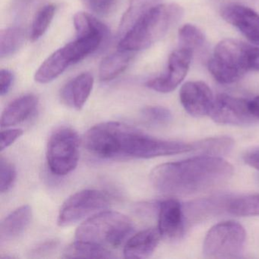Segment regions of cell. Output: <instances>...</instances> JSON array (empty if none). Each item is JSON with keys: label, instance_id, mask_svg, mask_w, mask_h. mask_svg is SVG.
Returning <instances> with one entry per match:
<instances>
[{"label": "cell", "instance_id": "6da1fadb", "mask_svg": "<svg viewBox=\"0 0 259 259\" xmlns=\"http://www.w3.org/2000/svg\"><path fill=\"white\" fill-rule=\"evenodd\" d=\"M233 174V166L224 159L200 155L159 165L151 171L150 180L163 195L186 196L219 187Z\"/></svg>", "mask_w": 259, "mask_h": 259}, {"label": "cell", "instance_id": "7a4b0ae2", "mask_svg": "<svg viewBox=\"0 0 259 259\" xmlns=\"http://www.w3.org/2000/svg\"><path fill=\"white\" fill-rule=\"evenodd\" d=\"M95 151L102 159H148L193 151V144L160 140L125 124H101L95 138Z\"/></svg>", "mask_w": 259, "mask_h": 259}, {"label": "cell", "instance_id": "3957f363", "mask_svg": "<svg viewBox=\"0 0 259 259\" xmlns=\"http://www.w3.org/2000/svg\"><path fill=\"white\" fill-rule=\"evenodd\" d=\"M183 13L178 4H160L150 10L120 39L118 49L133 52L151 48L180 22Z\"/></svg>", "mask_w": 259, "mask_h": 259}, {"label": "cell", "instance_id": "277c9868", "mask_svg": "<svg viewBox=\"0 0 259 259\" xmlns=\"http://www.w3.org/2000/svg\"><path fill=\"white\" fill-rule=\"evenodd\" d=\"M133 221L123 213L103 210L88 218L78 227L75 239L116 248L133 233Z\"/></svg>", "mask_w": 259, "mask_h": 259}, {"label": "cell", "instance_id": "5b68a950", "mask_svg": "<svg viewBox=\"0 0 259 259\" xmlns=\"http://www.w3.org/2000/svg\"><path fill=\"white\" fill-rule=\"evenodd\" d=\"M251 47L233 39L220 42L207 63L212 76L221 84H229L239 81L249 71Z\"/></svg>", "mask_w": 259, "mask_h": 259}, {"label": "cell", "instance_id": "8992f818", "mask_svg": "<svg viewBox=\"0 0 259 259\" xmlns=\"http://www.w3.org/2000/svg\"><path fill=\"white\" fill-rule=\"evenodd\" d=\"M244 227L236 221H225L213 226L204 238L203 254L210 258L241 257L245 243Z\"/></svg>", "mask_w": 259, "mask_h": 259}, {"label": "cell", "instance_id": "52a82bcc", "mask_svg": "<svg viewBox=\"0 0 259 259\" xmlns=\"http://www.w3.org/2000/svg\"><path fill=\"white\" fill-rule=\"evenodd\" d=\"M79 158V139L75 130L60 127L48 141L47 160L50 169L57 176H66L76 168Z\"/></svg>", "mask_w": 259, "mask_h": 259}, {"label": "cell", "instance_id": "ba28073f", "mask_svg": "<svg viewBox=\"0 0 259 259\" xmlns=\"http://www.w3.org/2000/svg\"><path fill=\"white\" fill-rule=\"evenodd\" d=\"M108 195L96 189H84L66 200L58 215L60 227H68L105 210L110 205Z\"/></svg>", "mask_w": 259, "mask_h": 259}, {"label": "cell", "instance_id": "9c48e42d", "mask_svg": "<svg viewBox=\"0 0 259 259\" xmlns=\"http://www.w3.org/2000/svg\"><path fill=\"white\" fill-rule=\"evenodd\" d=\"M209 116L215 122L223 125H250L257 119L250 110L249 101L226 94L214 98Z\"/></svg>", "mask_w": 259, "mask_h": 259}, {"label": "cell", "instance_id": "30bf717a", "mask_svg": "<svg viewBox=\"0 0 259 259\" xmlns=\"http://www.w3.org/2000/svg\"><path fill=\"white\" fill-rule=\"evenodd\" d=\"M193 54L183 48L174 51L169 56L166 72L147 81V87L160 93L175 90L187 75Z\"/></svg>", "mask_w": 259, "mask_h": 259}, {"label": "cell", "instance_id": "8fae6325", "mask_svg": "<svg viewBox=\"0 0 259 259\" xmlns=\"http://www.w3.org/2000/svg\"><path fill=\"white\" fill-rule=\"evenodd\" d=\"M180 101L186 111L195 117L210 114L214 97L210 88L202 81H189L182 86Z\"/></svg>", "mask_w": 259, "mask_h": 259}, {"label": "cell", "instance_id": "7c38bea8", "mask_svg": "<svg viewBox=\"0 0 259 259\" xmlns=\"http://www.w3.org/2000/svg\"><path fill=\"white\" fill-rule=\"evenodd\" d=\"M221 15L251 43L259 46V15L254 10L240 4H227L223 7Z\"/></svg>", "mask_w": 259, "mask_h": 259}, {"label": "cell", "instance_id": "4fadbf2b", "mask_svg": "<svg viewBox=\"0 0 259 259\" xmlns=\"http://www.w3.org/2000/svg\"><path fill=\"white\" fill-rule=\"evenodd\" d=\"M185 217L183 207L178 201L168 199L159 205L158 230L161 237L175 240L183 235Z\"/></svg>", "mask_w": 259, "mask_h": 259}, {"label": "cell", "instance_id": "5bb4252c", "mask_svg": "<svg viewBox=\"0 0 259 259\" xmlns=\"http://www.w3.org/2000/svg\"><path fill=\"white\" fill-rule=\"evenodd\" d=\"M94 85V78L89 72L77 75L68 81L61 90V98L66 105L79 110L89 99Z\"/></svg>", "mask_w": 259, "mask_h": 259}, {"label": "cell", "instance_id": "9a60e30c", "mask_svg": "<svg viewBox=\"0 0 259 259\" xmlns=\"http://www.w3.org/2000/svg\"><path fill=\"white\" fill-rule=\"evenodd\" d=\"M158 228H149L136 233L127 240L124 247L126 258H146L154 253L160 242Z\"/></svg>", "mask_w": 259, "mask_h": 259}, {"label": "cell", "instance_id": "2e32d148", "mask_svg": "<svg viewBox=\"0 0 259 259\" xmlns=\"http://www.w3.org/2000/svg\"><path fill=\"white\" fill-rule=\"evenodd\" d=\"M38 105V98L33 94H28L12 101L3 112L2 127L11 126L20 123L34 114Z\"/></svg>", "mask_w": 259, "mask_h": 259}, {"label": "cell", "instance_id": "e0dca14e", "mask_svg": "<svg viewBox=\"0 0 259 259\" xmlns=\"http://www.w3.org/2000/svg\"><path fill=\"white\" fill-rule=\"evenodd\" d=\"M31 216V207L29 205H23L6 217L0 226L1 242L13 240L22 235L29 225Z\"/></svg>", "mask_w": 259, "mask_h": 259}, {"label": "cell", "instance_id": "ac0fdd59", "mask_svg": "<svg viewBox=\"0 0 259 259\" xmlns=\"http://www.w3.org/2000/svg\"><path fill=\"white\" fill-rule=\"evenodd\" d=\"M107 39L99 34L77 37L76 40L63 47L70 61L71 65L84 60L90 54H93L101 46Z\"/></svg>", "mask_w": 259, "mask_h": 259}, {"label": "cell", "instance_id": "d6986e66", "mask_svg": "<svg viewBox=\"0 0 259 259\" xmlns=\"http://www.w3.org/2000/svg\"><path fill=\"white\" fill-rule=\"evenodd\" d=\"M70 65L64 49L60 48L43 62L34 75V79L40 84L51 82L63 74Z\"/></svg>", "mask_w": 259, "mask_h": 259}, {"label": "cell", "instance_id": "ffe728a7", "mask_svg": "<svg viewBox=\"0 0 259 259\" xmlns=\"http://www.w3.org/2000/svg\"><path fill=\"white\" fill-rule=\"evenodd\" d=\"M160 2L161 0H131L119 24L118 29L119 38H122L150 10L160 5Z\"/></svg>", "mask_w": 259, "mask_h": 259}, {"label": "cell", "instance_id": "44dd1931", "mask_svg": "<svg viewBox=\"0 0 259 259\" xmlns=\"http://www.w3.org/2000/svg\"><path fill=\"white\" fill-rule=\"evenodd\" d=\"M128 51H119L105 57L100 65L99 77L101 81L114 79L128 67L133 55Z\"/></svg>", "mask_w": 259, "mask_h": 259}, {"label": "cell", "instance_id": "7402d4cb", "mask_svg": "<svg viewBox=\"0 0 259 259\" xmlns=\"http://www.w3.org/2000/svg\"><path fill=\"white\" fill-rule=\"evenodd\" d=\"M63 257L65 258H113L115 256L106 247L75 240L66 248Z\"/></svg>", "mask_w": 259, "mask_h": 259}, {"label": "cell", "instance_id": "603a6c76", "mask_svg": "<svg viewBox=\"0 0 259 259\" xmlns=\"http://www.w3.org/2000/svg\"><path fill=\"white\" fill-rule=\"evenodd\" d=\"M234 142L227 136L208 138L193 144V151L201 155L219 156L228 154L233 148Z\"/></svg>", "mask_w": 259, "mask_h": 259}, {"label": "cell", "instance_id": "cb8c5ba5", "mask_svg": "<svg viewBox=\"0 0 259 259\" xmlns=\"http://www.w3.org/2000/svg\"><path fill=\"white\" fill-rule=\"evenodd\" d=\"M73 23L78 37L99 34L107 40L110 36L108 27L89 13L83 12L76 13L74 16Z\"/></svg>", "mask_w": 259, "mask_h": 259}, {"label": "cell", "instance_id": "d4e9b609", "mask_svg": "<svg viewBox=\"0 0 259 259\" xmlns=\"http://www.w3.org/2000/svg\"><path fill=\"white\" fill-rule=\"evenodd\" d=\"M25 32L19 27H10L0 32V57L7 58L19 51L25 41Z\"/></svg>", "mask_w": 259, "mask_h": 259}, {"label": "cell", "instance_id": "484cf974", "mask_svg": "<svg viewBox=\"0 0 259 259\" xmlns=\"http://www.w3.org/2000/svg\"><path fill=\"white\" fill-rule=\"evenodd\" d=\"M226 209L235 216H259V194L230 200Z\"/></svg>", "mask_w": 259, "mask_h": 259}, {"label": "cell", "instance_id": "4316f807", "mask_svg": "<svg viewBox=\"0 0 259 259\" xmlns=\"http://www.w3.org/2000/svg\"><path fill=\"white\" fill-rule=\"evenodd\" d=\"M179 43L180 48L189 50L194 53L203 48L205 44V37L198 27L186 24L179 31Z\"/></svg>", "mask_w": 259, "mask_h": 259}, {"label": "cell", "instance_id": "83f0119b", "mask_svg": "<svg viewBox=\"0 0 259 259\" xmlns=\"http://www.w3.org/2000/svg\"><path fill=\"white\" fill-rule=\"evenodd\" d=\"M56 7L53 4H48L42 7L36 14L31 25L30 39L31 41H36L40 39L48 31L55 16Z\"/></svg>", "mask_w": 259, "mask_h": 259}, {"label": "cell", "instance_id": "f1b7e54d", "mask_svg": "<svg viewBox=\"0 0 259 259\" xmlns=\"http://www.w3.org/2000/svg\"><path fill=\"white\" fill-rule=\"evenodd\" d=\"M142 116L146 123L155 127L166 126L172 120V113L160 106H150L142 110Z\"/></svg>", "mask_w": 259, "mask_h": 259}, {"label": "cell", "instance_id": "f546056e", "mask_svg": "<svg viewBox=\"0 0 259 259\" xmlns=\"http://www.w3.org/2000/svg\"><path fill=\"white\" fill-rule=\"evenodd\" d=\"M16 179V169L14 164L4 156L0 159V192H8Z\"/></svg>", "mask_w": 259, "mask_h": 259}, {"label": "cell", "instance_id": "4dcf8cb0", "mask_svg": "<svg viewBox=\"0 0 259 259\" xmlns=\"http://www.w3.org/2000/svg\"><path fill=\"white\" fill-rule=\"evenodd\" d=\"M90 11L98 15L110 13L114 8L116 0H81Z\"/></svg>", "mask_w": 259, "mask_h": 259}, {"label": "cell", "instance_id": "1f68e13d", "mask_svg": "<svg viewBox=\"0 0 259 259\" xmlns=\"http://www.w3.org/2000/svg\"><path fill=\"white\" fill-rule=\"evenodd\" d=\"M23 134V130L21 128L7 130L1 133V151H4L13 145L18 139Z\"/></svg>", "mask_w": 259, "mask_h": 259}, {"label": "cell", "instance_id": "d6a6232c", "mask_svg": "<svg viewBox=\"0 0 259 259\" xmlns=\"http://www.w3.org/2000/svg\"><path fill=\"white\" fill-rule=\"evenodd\" d=\"M14 80L13 72L9 69H1L0 71V94L1 96L7 95L11 89Z\"/></svg>", "mask_w": 259, "mask_h": 259}, {"label": "cell", "instance_id": "836d02e7", "mask_svg": "<svg viewBox=\"0 0 259 259\" xmlns=\"http://www.w3.org/2000/svg\"><path fill=\"white\" fill-rule=\"evenodd\" d=\"M243 160L246 164L259 171V147L245 152Z\"/></svg>", "mask_w": 259, "mask_h": 259}, {"label": "cell", "instance_id": "e575fe53", "mask_svg": "<svg viewBox=\"0 0 259 259\" xmlns=\"http://www.w3.org/2000/svg\"><path fill=\"white\" fill-rule=\"evenodd\" d=\"M249 70L259 72V48L251 47L249 55Z\"/></svg>", "mask_w": 259, "mask_h": 259}, {"label": "cell", "instance_id": "d590c367", "mask_svg": "<svg viewBox=\"0 0 259 259\" xmlns=\"http://www.w3.org/2000/svg\"><path fill=\"white\" fill-rule=\"evenodd\" d=\"M57 241H49V242H45V243L41 244L39 245L37 248L34 250V254H43V253L48 252V251H51L54 249V248L57 247Z\"/></svg>", "mask_w": 259, "mask_h": 259}, {"label": "cell", "instance_id": "8d00e7d4", "mask_svg": "<svg viewBox=\"0 0 259 259\" xmlns=\"http://www.w3.org/2000/svg\"><path fill=\"white\" fill-rule=\"evenodd\" d=\"M249 108L256 119H259V96L249 101Z\"/></svg>", "mask_w": 259, "mask_h": 259}]
</instances>
